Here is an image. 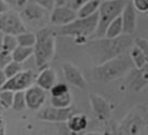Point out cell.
Masks as SVG:
<instances>
[{"mask_svg":"<svg viewBox=\"0 0 148 135\" xmlns=\"http://www.w3.org/2000/svg\"><path fill=\"white\" fill-rule=\"evenodd\" d=\"M56 83H57V74L49 66L40 69L35 78V84L45 91H49Z\"/></svg>","mask_w":148,"mask_h":135,"instance_id":"obj_16","label":"cell"},{"mask_svg":"<svg viewBox=\"0 0 148 135\" xmlns=\"http://www.w3.org/2000/svg\"><path fill=\"white\" fill-rule=\"evenodd\" d=\"M133 44L131 35H120L116 38L101 37L84 44V50L95 66L125 54Z\"/></svg>","mask_w":148,"mask_h":135,"instance_id":"obj_1","label":"cell"},{"mask_svg":"<svg viewBox=\"0 0 148 135\" xmlns=\"http://www.w3.org/2000/svg\"><path fill=\"white\" fill-rule=\"evenodd\" d=\"M89 102H90L91 110L97 120H99L102 122H106L111 119L112 107L106 98H104L103 96L97 95V93H90Z\"/></svg>","mask_w":148,"mask_h":135,"instance_id":"obj_11","label":"cell"},{"mask_svg":"<svg viewBox=\"0 0 148 135\" xmlns=\"http://www.w3.org/2000/svg\"><path fill=\"white\" fill-rule=\"evenodd\" d=\"M72 113H74V110L72 108V106L65 107V108L54 107V106H46V107L38 110L36 118L38 120L59 123V122H65Z\"/></svg>","mask_w":148,"mask_h":135,"instance_id":"obj_10","label":"cell"},{"mask_svg":"<svg viewBox=\"0 0 148 135\" xmlns=\"http://www.w3.org/2000/svg\"><path fill=\"white\" fill-rule=\"evenodd\" d=\"M128 52H130V60L134 65V68L140 69V68L148 66V54L142 52L139 47H136L135 45L132 44Z\"/></svg>","mask_w":148,"mask_h":135,"instance_id":"obj_19","label":"cell"},{"mask_svg":"<svg viewBox=\"0 0 148 135\" xmlns=\"http://www.w3.org/2000/svg\"><path fill=\"white\" fill-rule=\"evenodd\" d=\"M2 111H3V110H2V107L0 106V112H2Z\"/></svg>","mask_w":148,"mask_h":135,"instance_id":"obj_45","label":"cell"},{"mask_svg":"<svg viewBox=\"0 0 148 135\" xmlns=\"http://www.w3.org/2000/svg\"><path fill=\"white\" fill-rule=\"evenodd\" d=\"M65 123L69 130H72L73 133H75L77 135H82L83 132L87 129L89 121H88V118L86 114L74 112L69 115V118L65 121Z\"/></svg>","mask_w":148,"mask_h":135,"instance_id":"obj_18","label":"cell"},{"mask_svg":"<svg viewBox=\"0 0 148 135\" xmlns=\"http://www.w3.org/2000/svg\"><path fill=\"white\" fill-rule=\"evenodd\" d=\"M125 3H126V0L101 1L98 10H97V14H98L97 27H96V30L94 33L96 38H101L104 36L106 27L110 24L111 21H113L117 16H119L121 14Z\"/></svg>","mask_w":148,"mask_h":135,"instance_id":"obj_6","label":"cell"},{"mask_svg":"<svg viewBox=\"0 0 148 135\" xmlns=\"http://www.w3.org/2000/svg\"><path fill=\"white\" fill-rule=\"evenodd\" d=\"M87 1H89V0H68V2H67V6L69 7V8H72L73 10H77V9H80Z\"/></svg>","mask_w":148,"mask_h":135,"instance_id":"obj_37","label":"cell"},{"mask_svg":"<svg viewBox=\"0 0 148 135\" xmlns=\"http://www.w3.org/2000/svg\"><path fill=\"white\" fill-rule=\"evenodd\" d=\"M13 97H14L13 91L0 89V106L2 107V110H8L12 107Z\"/></svg>","mask_w":148,"mask_h":135,"instance_id":"obj_26","label":"cell"},{"mask_svg":"<svg viewBox=\"0 0 148 135\" xmlns=\"http://www.w3.org/2000/svg\"><path fill=\"white\" fill-rule=\"evenodd\" d=\"M105 123V132L103 133L104 135H119V132H118V127H117V122L112 121L111 119Z\"/></svg>","mask_w":148,"mask_h":135,"instance_id":"obj_32","label":"cell"},{"mask_svg":"<svg viewBox=\"0 0 148 135\" xmlns=\"http://www.w3.org/2000/svg\"><path fill=\"white\" fill-rule=\"evenodd\" d=\"M10 108H13L16 112H21V111L27 108L25 98H24V91H16V92H14L13 103H12V107Z\"/></svg>","mask_w":148,"mask_h":135,"instance_id":"obj_25","label":"cell"},{"mask_svg":"<svg viewBox=\"0 0 148 135\" xmlns=\"http://www.w3.org/2000/svg\"><path fill=\"white\" fill-rule=\"evenodd\" d=\"M61 70L67 83L81 90L87 88V80L75 65L72 62H64L61 65Z\"/></svg>","mask_w":148,"mask_h":135,"instance_id":"obj_12","label":"cell"},{"mask_svg":"<svg viewBox=\"0 0 148 135\" xmlns=\"http://www.w3.org/2000/svg\"><path fill=\"white\" fill-rule=\"evenodd\" d=\"M49 91L51 93V97H56V96H60V95H64V93L69 92V89H68V85L66 83H64V82H57Z\"/></svg>","mask_w":148,"mask_h":135,"instance_id":"obj_29","label":"cell"},{"mask_svg":"<svg viewBox=\"0 0 148 135\" xmlns=\"http://www.w3.org/2000/svg\"><path fill=\"white\" fill-rule=\"evenodd\" d=\"M17 46V40H16V36L13 35H3L2 38V43H1V50L10 52Z\"/></svg>","mask_w":148,"mask_h":135,"instance_id":"obj_27","label":"cell"},{"mask_svg":"<svg viewBox=\"0 0 148 135\" xmlns=\"http://www.w3.org/2000/svg\"><path fill=\"white\" fill-rule=\"evenodd\" d=\"M120 35H123V27H121V18H120V15H119L113 21H111L110 24L106 27V30H105L103 37L116 38Z\"/></svg>","mask_w":148,"mask_h":135,"instance_id":"obj_21","label":"cell"},{"mask_svg":"<svg viewBox=\"0 0 148 135\" xmlns=\"http://www.w3.org/2000/svg\"><path fill=\"white\" fill-rule=\"evenodd\" d=\"M24 98H25V105L29 110L38 111L39 108L43 107L46 100V91L39 88L38 85L32 84L24 90Z\"/></svg>","mask_w":148,"mask_h":135,"instance_id":"obj_13","label":"cell"},{"mask_svg":"<svg viewBox=\"0 0 148 135\" xmlns=\"http://www.w3.org/2000/svg\"><path fill=\"white\" fill-rule=\"evenodd\" d=\"M98 21V14L95 13L91 16L80 18L76 17L71 23L60 27L59 35L73 37L75 44L77 45H84L88 42V37L95 33L96 27Z\"/></svg>","mask_w":148,"mask_h":135,"instance_id":"obj_3","label":"cell"},{"mask_svg":"<svg viewBox=\"0 0 148 135\" xmlns=\"http://www.w3.org/2000/svg\"><path fill=\"white\" fill-rule=\"evenodd\" d=\"M148 123V108L146 104L134 106L125 118L117 123L119 135H141Z\"/></svg>","mask_w":148,"mask_h":135,"instance_id":"obj_4","label":"cell"},{"mask_svg":"<svg viewBox=\"0 0 148 135\" xmlns=\"http://www.w3.org/2000/svg\"><path fill=\"white\" fill-rule=\"evenodd\" d=\"M7 10H9V8L7 7V5L2 0H0V14L3 13V12H7Z\"/></svg>","mask_w":148,"mask_h":135,"instance_id":"obj_39","label":"cell"},{"mask_svg":"<svg viewBox=\"0 0 148 135\" xmlns=\"http://www.w3.org/2000/svg\"><path fill=\"white\" fill-rule=\"evenodd\" d=\"M2 126H5V122H3V119H2V117H0V128H1Z\"/></svg>","mask_w":148,"mask_h":135,"instance_id":"obj_44","label":"cell"},{"mask_svg":"<svg viewBox=\"0 0 148 135\" xmlns=\"http://www.w3.org/2000/svg\"><path fill=\"white\" fill-rule=\"evenodd\" d=\"M16 40H17V45H20V46L32 47L36 42V35H35V32L25 30L16 36Z\"/></svg>","mask_w":148,"mask_h":135,"instance_id":"obj_23","label":"cell"},{"mask_svg":"<svg viewBox=\"0 0 148 135\" xmlns=\"http://www.w3.org/2000/svg\"><path fill=\"white\" fill-rule=\"evenodd\" d=\"M130 70V58L125 54L108 60L94 68L95 77L101 82H111L120 78Z\"/></svg>","mask_w":148,"mask_h":135,"instance_id":"obj_5","label":"cell"},{"mask_svg":"<svg viewBox=\"0 0 148 135\" xmlns=\"http://www.w3.org/2000/svg\"><path fill=\"white\" fill-rule=\"evenodd\" d=\"M31 55H32V47H25V46L17 45L12 51V59H13V61L18 62V63L24 62Z\"/></svg>","mask_w":148,"mask_h":135,"instance_id":"obj_22","label":"cell"},{"mask_svg":"<svg viewBox=\"0 0 148 135\" xmlns=\"http://www.w3.org/2000/svg\"><path fill=\"white\" fill-rule=\"evenodd\" d=\"M35 78H36V74L32 70H21L20 73H17L16 75H14L10 78H7L6 83L3 84V87L1 89L3 90H9L13 92L16 91H24L25 89H28L30 85H32L35 83Z\"/></svg>","mask_w":148,"mask_h":135,"instance_id":"obj_9","label":"cell"},{"mask_svg":"<svg viewBox=\"0 0 148 135\" xmlns=\"http://www.w3.org/2000/svg\"><path fill=\"white\" fill-rule=\"evenodd\" d=\"M57 132L59 135H77V134L73 133L72 130H69L65 122H59L57 125Z\"/></svg>","mask_w":148,"mask_h":135,"instance_id":"obj_36","label":"cell"},{"mask_svg":"<svg viewBox=\"0 0 148 135\" xmlns=\"http://www.w3.org/2000/svg\"><path fill=\"white\" fill-rule=\"evenodd\" d=\"M0 135H6V128H5V126H2L0 128Z\"/></svg>","mask_w":148,"mask_h":135,"instance_id":"obj_42","label":"cell"},{"mask_svg":"<svg viewBox=\"0 0 148 135\" xmlns=\"http://www.w3.org/2000/svg\"><path fill=\"white\" fill-rule=\"evenodd\" d=\"M8 8H10L13 12H16V13H20L24 6L29 2V0H2Z\"/></svg>","mask_w":148,"mask_h":135,"instance_id":"obj_30","label":"cell"},{"mask_svg":"<svg viewBox=\"0 0 148 135\" xmlns=\"http://www.w3.org/2000/svg\"><path fill=\"white\" fill-rule=\"evenodd\" d=\"M66 0H56V6H62L65 5Z\"/></svg>","mask_w":148,"mask_h":135,"instance_id":"obj_40","label":"cell"},{"mask_svg":"<svg viewBox=\"0 0 148 135\" xmlns=\"http://www.w3.org/2000/svg\"><path fill=\"white\" fill-rule=\"evenodd\" d=\"M99 3H101V0H89V1H87L80 9L76 10V16L80 17V18H84V17L94 15L95 13H97Z\"/></svg>","mask_w":148,"mask_h":135,"instance_id":"obj_20","label":"cell"},{"mask_svg":"<svg viewBox=\"0 0 148 135\" xmlns=\"http://www.w3.org/2000/svg\"><path fill=\"white\" fill-rule=\"evenodd\" d=\"M6 81H7V77H6L5 73L2 72V69H0V89L3 87V84L6 83Z\"/></svg>","mask_w":148,"mask_h":135,"instance_id":"obj_38","label":"cell"},{"mask_svg":"<svg viewBox=\"0 0 148 135\" xmlns=\"http://www.w3.org/2000/svg\"><path fill=\"white\" fill-rule=\"evenodd\" d=\"M133 45H135L142 52L148 54V40L147 39H145V38H135V39H133Z\"/></svg>","mask_w":148,"mask_h":135,"instance_id":"obj_35","label":"cell"},{"mask_svg":"<svg viewBox=\"0 0 148 135\" xmlns=\"http://www.w3.org/2000/svg\"><path fill=\"white\" fill-rule=\"evenodd\" d=\"M27 30V27L22 22L18 13L7 10L0 14V31L3 35L17 36Z\"/></svg>","mask_w":148,"mask_h":135,"instance_id":"obj_8","label":"cell"},{"mask_svg":"<svg viewBox=\"0 0 148 135\" xmlns=\"http://www.w3.org/2000/svg\"><path fill=\"white\" fill-rule=\"evenodd\" d=\"M10 61H13L12 59V53L0 50V69H3Z\"/></svg>","mask_w":148,"mask_h":135,"instance_id":"obj_33","label":"cell"},{"mask_svg":"<svg viewBox=\"0 0 148 135\" xmlns=\"http://www.w3.org/2000/svg\"><path fill=\"white\" fill-rule=\"evenodd\" d=\"M102 1H106V0H102ZM126 1H127V0H126Z\"/></svg>","mask_w":148,"mask_h":135,"instance_id":"obj_46","label":"cell"},{"mask_svg":"<svg viewBox=\"0 0 148 135\" xmlns=\"http://www.w3.org/2000/svg\"><path fill=\"white\" fill-rule=\"evenodd\" d=\"M120 18H121L123 33L132 36L136 28V13L131 2L126 1L123 12L120 14Z\"/></svg>","mask_w":148,"mask_h":135,"instance_id":"obj_15","label":"cell"},{"mask_svg":"<svg viewBox=\"0 0 148 135\" xmlns=\"http://www.w3.org/2000/svg\"><path fill=\"white\" fill-rule=\"evenodd\" d=\"M21 70H22V65L18 63V62H15V61H10V62L2 69V72L5 73V75H6L7 78L13 77L14 75H16L17 73H20Z\"/></svg>","mask_w":148,"mask_h":135,"instance_id":"obj_28","label":"cell"},{"mask_svg":"<svg viewBox=\"0 0 148 135\" xmlns=\"http://www.w3.org/2000/svg\"><path fill=\"white\" fill-rule=\"evenodd\" d=\"M76 12L69 8L67 5L54 6L50 14V22L54 25H66L76 18Z\"/></svg>","mask_w":148,"mask_h":135,"instance_id":"obj_14","label":"cell"},{"mask_svg":"<svg viewBox=\"0 0 148 135\" xmlns=\"http://www.w3.org/2000/svg\"><path fill=\"white\" fill-rule=\"evenodd\" d=\"M50 103H51V106H54V107H60V108L69 107L72 105V95L71 92H67L60 96L51 97Z\"/></svg>","mask_w":148,"mask_h":135,"instance_id":"obj_24","label":"cell"},{"mask_svg":"<svg viewBox=\"0 0 148 135\" xmlns=\"http://www.w3.org/2000/svg\"><path fill=\"white\" fill-rule=\"evenodd\" d=\"M47 10H45L44 8H42L40 6H38L35 2H28L24 8L18 13L22 22L29 25H34V27H39L40 29L44 28L45 23L47 22Z\"/></svg>","mask_w":148,"mask_h":135,"instance_id":"obj_7","label":"cell"},{"mask_svg":"<svg viewBox=\"0 0 148 135\" xmlns=\"http://www.w3.org/2000/svg\"><path fill=\"white\" fill-rule=\"evenodd\" d=\"M132 6L135 12L147 13L148 12V0H132Z\"/></svg>","mask_w":148,"mask_h":135,"instance_id":"obj_31","label":"cell"},{"mask_svg":"<svg viewBox=\"0 0 148 135\" xmlns=\"http://www.w3.org/2000/svg\"><path fill=\"white\" fill-rule=\"evenodd\" d=\"M86 135H104V134L98 133V132H90V133H87Z\"/></svg>","mask_w":148,"mask_h":135,"instance_id":"obj_41","label":"cell"},{"mask_svg":"<svg viewBox=\"0 0 148 135\" xmlns=\"http://www.w3.org/2000/svg\"><path fill=\"white\" fill-rule=\"evenodd\" d=\"M2 38H3V33L0 31V50H1V43H2Z\"/></svg>","mask_w":148,"mask_h":135,"instance_id":"obj_43","label":"cell"},{"mask_svg":"<svg viewBox=\"0 0 148 135\" xmlns=\"http://www.w3.org/2000/svg\"><path fill=\"white\" fill-rule=\"evenodd\" d=\"M34 2L47 12H51L56 6V0H34Z\"/></svg>","mask_w":148,"mask_h":135,"instance_id":"obj_34","label":"cell"},{"mask_svg":"<svg viewBox=\"0 0 148 135\" xmlns=\"http://www.w3.org/2000/svg\"><path fill=\"white\" fill-rule=\"evenodd\" d=\"M148 84V66L136 69L134 68L131 70L130 74V87L134 91H140L145 89Z\"/></svg>","mask_w":148,"mask_h":135,"instance_id":"obj_17","label":"cell"},{"mask_svg":"<svg viewBox=\"0 0 148 135\" xmlns=\"http://www.w3.org/2000/svg\"><path fill=\"white\" fill-rule=\"evenodd\" d=\"M36 42L32 46L36 67L40 70L50 63L56 53V32L50 28H42L36 33Z\"/></svg>","mask_w":148,"mask_h":135,"instance_id":"obj_2","label":"cell"}]
</instances>
